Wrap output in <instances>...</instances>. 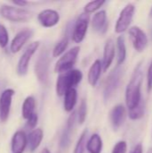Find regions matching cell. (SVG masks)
<instances>
[{"mask_svg": "<svg viewBox=\"0 0 152 153\" xmlns=\"http://www.w3.org/2000/svg\"><path fill=\"white\" fill-rule=\"evenodd\" d=\"M12 2L13 4H14L16 6H19V7H24L29 4V2L26 0H13Z\"/></svg>", "mask_w": 152, "mask_h": 153, "instance_id": "cell-34", "label": "cell"}, {"mask_svg": "<svg viewBox=\"0 0 152 153\" xmlns=\"http://www.w3.org/2000/svg\"><path fill=\"white\" fill-rule=\"evenodd\" d=\"M115 43L112 39H108L106 41L105 47H104V52H103V60L101 62L102 64V69L104 72H107L108 68L111 66L114 57H115Z\"/></svg>", "mask_w": 152, "mask_h": 153, "instance_id": "cell-16", "label": "cell"}, {"mask_svg": "<svg viewBox=\"0 0 152 153\" xmlns=\"http://www.w3.org/2000/svg\"><path fill=\"white\" fill-rule=\"evenodd\" d=\"M49 63H50L49 53L47 48H43L39 52V56L36 60L34 70L38 80L44 84L47 82Z\"/></svg>", "mask_w": 152, "mask_h": 153, "instance_id": "cell-5", "label": "cell"}, {"mask_svg": "<svg viewBox=\"0 0 152 153\" xmlns=\"http://www.w3.org/2000/svg\"><path fill=\"white\" fill-rule=\"evenodd\" d=\"M41 153H51L50 152H49V150L47 149V148H45L43 151H42V152Z\"/></svg>", "mask_w": 152, "mask_h": 153, "instance_id": "cell-36", "label": "cell"}, {"mask_svg": "<svg viewBox=\"0 0 152 153\" xmlns=\"http://www.w3.org/2000/svg\"><path fill=\"white\" fill-rule=\"evenodd\" d=\"M28 144L25 132L19 130L14 133L11 142V151L13 153H23Z\"/></svg>", "mask_w": 152, "mask_h": 153, "instance_id": "cell-15", "label": "cell"}, {"mask_svg": "<svg viewBox=\"0 0 152 153\" xmlns=\"http://www.w3.org/2000/svg\"><path fill=\"white\" fill-rule=\"evenodd\" d=\"M125 117H126V110L124 105L119 104L112 108L109 114V118L114 130L116 131L121 127V126L125 122Z\"/></svg>", "mask_w": 152, "mask_h": 153, "instance_id": "cell-14", "label": "cell"}, {"mask_svg": "<svg viewBox=\"0 0 152 153\" xmlns=\"http://www.w3.org/2000/svg\"><path fill=\"white\" fill-rule=\"evenodd\" d=\"M86 148L89 153H101L103 148V142L99 134H92L87 141Z\"/></svg>", "mask_w": 152, "mask_h": 153, "instance_id": "cell-22", "label": "cell"}, {"mask_svg": "<svg viewBox=\"0 0 152 153\" xmlns=\"http://www.w3.org/2000/svg\"><path fill=\"white\" fill-rule=\"evenodd\" d=\"M147 90L149 92L152 91V61L149 66L147 74Z\"/></svg>", "mask_w": 152, "mask_h": 153, "instance_id": "cell-33", "label": "cell"}, {"mask_svg": "<svg viewBox=\"0 0 152 153\" xmlns=\"http://www.w3.org/2000/svg\"><path fill=\"white\" fill-rule=\"evenodd\" d=\"M150 16L152 17V7H151V12H150Z\"/></svg>", "mask_w": 152, "mask_h": 153, "instance_id": "cell-38", "label": "cell"}, {"mask_svg": "<svg viewBox=\"0 0 152 153\" xmlns=\"http://www.w3.org/2000/svg\"><path fill=\"white\" fill-rule=\"evenodd\" d=\"M129 35L135 50L142 52L148 46V38L146 33L138 26H133L129 29Z\"/></svg>", "mask_w": 152, "mask_h": 153, "instance_id": "cell-10", "label": "cell"}, {"mask_svg": "<svg viewBox=\"0 0 152 153\" xmlns=\"http://www.w3.org/2000/svg\"><path fill=\"white\" fill-rule=\"evenodd\" d=\"M142 78H143V74L142 70V65L139 64L135 67L132 78L125 90V102L129 110L136 108L139 105V103L142 101L141 87H142Z\"/></svg>", "mask_w": 152, "mask_h": 153, "instance_id": "cell-1", "label": "cell"}, {"mask_svg": "<svg viewBox=\"0 0 152 153\" xmlns=\"http://www.w3.org/2000/svg\"><path fill=\"white\" fill-rule=\"evenodd\" d=\"M9 41V34L4 25L0 23V48H4Z\"/></svg>", "mask_w": 152, "mask_h": 153, "instance_id": "cell-30", "label": "cell"}, {"mask_svg": "<svg viewBox=\"0 0 152 153\" xmlns=\"http://www.w3.org/2000/svg\"><path fill=\"white\" fill-rule=\"evenodd\" d=\"M102 71V64L99 59H97L94 61V63L91 65V66L89 69L88 73V82L90 86L95 87L99 80L100 74Z\"/></svg>", "mask_w": 152, "mask_h": 153, "instance_id": "cell-20", "label": "cell"}, {"mask_svg": "<svg viewBox=\"0 0 152 153\" xmlns=\"http://www.w3.org/2000/svg\"><path fill=\"white\" fill-rule=\"evenodd\" d=\"M144 113H145V104L144 101L142 100V101L139 103V105L136 108L129 110L128 116L132 120H138L144 116Z\"/></svg>", "mask_w": 152, "mask_h": 153, "instance_id": "cell-26", "label": "cell"}, {"mask_svg": "<svg viewBox=\"0 0 152 153\" xmlns=\"http://www.w3.org/2000/svg\"><path fill=\"white\" fill-rule=\"evenodd\" d=\"M39 41H34V42L30 43L27 47L25 51L23 52V54L20 57L18 64H17V74L19 75L23 76L28 73L30 61L32 56L35 54V52L39 48Z\"/></svg>", "mask_w": 152, "mask_h": 153, "instance_id": "cell-9", "label": "cell"}, {"mask_svg": "<svg viewBox=\"0 0 152 153\" xmlns=\"http://www.w3.org/2000/svg\"><path fill=\"white\" fill-rule=\"evenodd\" d=\"M82 71L77 69H72L68 72L60 74L56 82V95L59 97L64 96L68 90L75 88L82 82Z\"/></svg>", "mask_w": 152, "mask_h": 153, "instance_id": "cell-2", "label": "cell"}, {"mask_svg": "<svg viewBox=\"0 0 152 153\" xmlns=\"http://www.w3.org/2000/svg\"><path fill=\"white\" fill-rule=\"evenodd\" d=\"M33 30L30 29H24L20 30L13 39L11 44H10V50L13 54L18 53L24 44L32 37Z\"/></svg>", "mask_w": 152, "mask_h": 153, "instance_id": "cell-13", "label": "cell"}, {"mask_svg": "<svg viewBox=\"0 0 152 153\" xmlns=\"http://www.w3.org/2000/svg\"><path fill=\"white\" fill-rule=\"evenodd\" d=\"M142 151H143L142 145V143H139L135 146L134 150L131 153H142Z\"/></svg>", "mask_w": 152, "mask_h": 153, "instance_id": "cell-35", "label": "cell"}, {"mask_svg": "<svg viewBox=\"0 0 152 153\" xmlns=\"http://www.w3.org/2000/svg\"><path fill=\"white\" fill-rule=\"evenodd\" d=\"M123 75V69L120 67V65H117L108 76L106 82H105V87H104V91H103V96L105 100H108L116 92L117 90L121 78Z\"/></svg>", "mask_w": 152, "mask_h": 153, "instance_id": "cell-6", "label": "cell"}, {"mask_svg": "<svg viewBox=\"0 0 152 153\" xmlns=\"http://www.w3.org/2000/svg\"><path fill=\"white\" fill-rule=\"evenodd\" d=\"M65 96V100H64V109L66 112H72L74 109V107L77 103V98H78V94H77V91L75 88H72L70 90H68Z\"/></svg>", "mask_w": 152, "mask_h": 153, "instance_id": "cell-21", "label": "cell"}, {"mask_svg": "<svg viewBox=\"0 0 152 153\" xmlns=\"http://www.w3.org/2000/svg\"><path fill=\"white\" fill-rule=\"evenodd\" d=\"M38 21L42 27L52 28L58 24L60 21V15L56 10L45 9L39 13Z\"/></svg>", "mask_w": 152, "mask_h": 153, "instance_id": "cell-12", "label": "cell"}, {"mask_svg": "<svg viewBox=\"0 0 152 153\" xmlns=\"http://www.w3.org/2000/svg\"><path fill=\"white\" fill-rule=\"evenodd\" d=\"M15 91L13 89H5L0 96V120L5 122L10 114L12 106V100L14 96Z\"/></svg>", "mask_w": 152, "mask_h": 153, "instance_id": "cell-11", "label": "cell"}, {"mask_svg": "<svg viewBox=\"0 0 152 153\" xmlns=\"http://www.w3.org/2000/svg\"><path fill=\"white\" fill-rule=\"evenodd\" d=\"M69 45V34H68V30L66 32V34L56 43V45L53 48V52H52V56L53 57H58L60 56L62 54L65 53V51L66 50L67 47Z\"/></svg>", "mask_w": 152, "mask_h": 153, "instance_id": "cell-25", "label": "cell"}, {"mask_svg": "<svg viewBox=\"0 0 152 153\" xmlns=\"http://www.w3.org/2000/svg\"><path fill=\"white\" fill-rule=\"evenodd\" d=\"M80 50H81L80 47L76 46L71 48L70 50H68L66 53H65L56 63L54 68L55 73L60 74L72 70L77 61V57L80 53Z\"/></svg>", "mask_w": 152, "mask_h": 153, "instance_id": "cell-4", "label": "cell"}, {"mask_svg": "<svg viewBox=\"0 0 152 153\" xmlns=\"http://www.w3.org/2000/svg\"><path fill=\"white\" fill-rule=\"evenodd\" d=\"M43 140V131L40 128H35L33 129L30 134L27 136V142L29 149L31 152H35L40 145L41 142Z\"/></svg>", "mask_w": 152, "mask_h": 153, "instance_id": "cell-19", "label": "cell"}, {"mask_svg": "<svg viewBox=\"0 0 152 153\" xmlns=\"http://www.w3.org/2000/svg\"><path fill=\"white\" fill-rule=\"evenodd\" d=\"M116 50H117V65H121L126 59V47L124 36H119L116 39Z\"/></svg>", "mask_w": 152, "mask_h": 153, "instance_id": "cell-24", "label": "cell"}, {"mask_svg": "<svg viewBox=\"0 0 152 153\" xmlns=\"http://www.w3.org/2000/svg\"><path fill=\"white\" fill-rule=\"evenodd\" d=\"M147 153H152V147H151V148L148 150V152Z\"/></svg>", "mask_w": 152, "mask_h": 153, "instance_id": "cell-37", "label": "cell"}, {"mask_svg": "<svg viewBox=\"0 0 152 153\" xmlns=\"http://www.w3.org/2000/svg\"><path fill=\"white\" fill-rule=\"evenodd\" d=\"M76 112L73 111V113L70 115L67 123H66V127L65 128L63 134L61 136V140H60V146L62 148H65L69 145L70 143V137H71V134H72V130L74 126V122L76 120Z\"/></svg>", "mask_w": 152, "mask_h": 153, "instance_id": "cell-18", "label": "cell"}, {"mask_svg": "<svg viewBox=\"0 0 152 153\" xmlns=\"http://www.w3.org/2000/svg\"><path fill=\"white\" fill-rule=\"evenodd\" d=\"M78 122L80 125H82L85 120H86V117H87V103L85 100H82L81 104H80V108L78 110Z\"/></svg>", "mask_w": 152, "mask_h": 153, "instance_id": "cell-29", "label": "cell"}, {"mask_svg": "<svg viewBox=\"0 0 152 153\" xmlns=\"http://www.w3.org/2000/svg\"><path fill=\"white\" fill-rule=\"evenodd\" d=\"M0 15L12 22H26L32 17V13L24 8L3 4L0 6Z\"/></svg>", "mask_w": 152, "mask_h": 153, "instance_id": "cell-3", "label": "cell"}, {"mask_svg": "<svg viewBox=\"0 0 152 153\" xmlns=\"http://www.w3.org/2000/svg\"><path fill=\"white\" fill-rule=\"evenodd\" d=\"M87 136H88V130L85 129L82 133V134L80 135L77 141V143L73 150V153H84V149L87 143Z\"/></svg>", "mask_w": 152, "mask_h": 153, "instance_id": "cell-27", "label": "cell"}, {"mask_svg": "<svg viewBox=\"0 0 152 153\" xmlns=\"http://www.w3.org/2000/svg\"><path fill=\"white\" fill-rule=\"evenodd\" d=\"M35 108H36V100L32 96H28L22 107V116L24 119H28L34 113H35Z\"/></svg>", "mask_w": 152, "mask_h": 153, "instance_id": "cell-23", "label": "cell"}, {"mask_svg": "<svg viewBox=\"0 0 152 153\" xmlns=\"http://www.w3.org/2000/svg\"><path fill=\"white\" fill-rule=\"evenodd\" d=\"M127 152V143L125 141H119L114 146L111 153H126Z\"/></svg>", "mask_w": 152, "mask_h": 153, "instance_id": "cell-31", "label": "cell"}, {"mask_svg": "<svg viewBox=\"0 0 152 153\" xmlns=\"http://www.w3.org/2000/svg\"><path fill=\"white\" fill-rule=\"evenodd\" d=\"M90 22V17L89 14L82 13L79 15L77 18L72 33V39L75 43H81L86 36L87 30H88V26Z\"/></svg>", "mask_w": 152, "mask_h": 153, "instance_id": "cell-8", "label": "cell"}, {"mask_svg": "<svg viewBox=\"0 0 152 153\" xmlns=\"http://www.w3.org/2000/svg\"><path fill=\"white\" fill-rule=\"evenodd\" d=\"M38 120H39V117L37 113H34L30 117H29L27 119V126L32 129H35V127L37 126L38 124Z\"/></svg>", "mask_w": 152, "mask_h": 153, "instance_id": "cell-32", "label": "cell"}, {"mask_svg": "<svg viewBox=\"0 0 152 153\" xmlns=\"http://www.w3.org/2000/svg\"><path fill=\"white\" fill-rule=\"evenodd\" d=\"M91 26L94 30L104 33L108 29V16L105 10L96 13L91 20Z\"/></svg>", "mask_w": 152, "mask_h": 153, "instance_id": "cell-17", "label": "cell"}, {"mask_svg": "<svg viewBox=\"0 0 152 153\" xmlns=\"http://www.w3.org/2000/svg\"><path fill=\"white\" fill-rule=\"evenodd\" d=\"M134 13L135 6L133 4H128L123 8L115 26V31L116 33H123L129 28L133 21Z\"/></svg>", "mask_w": 152, "mask_h": 153, "instance_id": "cell-7", "label": "cell"}, {"mask_svg": "<svg viewBox=\"0 0 152 153\" xmlns=\"http://www.w3.org/2000/svg\"><path fill=\"white\" fill-rule=\"evenodd\" d=\"M104 4H105V0H95V1L89 2L84 6V13L87 14L94 13L98 9H99Z\"/></svg>", "mask_w": 152, "mask_h": 153, "instance_id": "cell-28", "label": "cell"}]
</instances>
